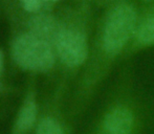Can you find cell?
Wrapping results in <instances>:
<instances>
[{
    "mask_svg": "<svg viewBox=\"0 0 154 134\" xmlns=\"http://www.w3.org/2000/svg\"><path fill=\"white\" fill-rule=\"evenodd\" d=\"M135 109L125 103L109 107L100 118L93 134H140L143 120Z\"/></svg>",
    "mask_w": 154,
    "mask_h": 134,
    "instance_id": "3",
    "label": "cell"
},
{
    "mask_svg": "<svg viewBox=\"0 0 154 134\" xmlns=\"http://www.w3.org/2000/svg\"><path fill=\"white\" fill-rule=\"evenodd\" d=\"M36 134H65L59 122L51 117H45L39 123Z\"/></svg>",
    "mask_w": 154,
    "mask_h": 134,
    "instance_id": "8",
    "label": "cell"
},
{
    "mask_svg": "<svg viewBox=\"0 0 154 134\" xmlns=\"http://www.w3.org/2000/svg\"><path fill=\"white\" fill-rule=\"evenodd\" d=\"M59 58L69 67L80 66L88 57V42L81 32L62 29L55 41Z\"/></svg>",
    "mask_w": 154,
    "mask_h": 134,
    "instance_id": "4",
    "label": "cell"
},
{
    "mask_svg": "<svg viewBox=\"0 0 154 134\" xmlns=\"http://www.w3.org/2000/svg\"><path fill=\"white\" fill-rule=\"evenodd\" d=\"M12 53L15 62L27 70L47 71L55 64L51 45L31 33L21 35L14 41Z\"/></svg>",
    "mask_w": 154,
    "mask_h": 134,
    "instance_id": "2",
    "label": "cell"
},
{
    "mask_svg": "<svg viewBox=\"0 0 154 134\" xmlns=\"http://www.w3.org/2000/svg\"><path fill=\"white\" fill-rule=\"evenodd\" d=\"M136 39L144 45L154 44V15L149 17L138 26L136 31Z\"/></svg>",
    "mask_w": 154,
    "mask_h": 134,
    "instance_id": "7",
    "label": "cell"
},
{
    "mask_svg": "<svg viewBox=\"0 0 154 134\" xmlns=\"http://www.w3.org/2000/svg\"><path fill=\"white\" fill-rule=\"evenodd\" d=\"M21 5L26 12L35 13L38 12L43 4V0H20Z\"/></svg>",
    "mask_w": 154,
    "mask_h": 134,
    "instance_id": "9",
    "label": "cell"
},
{
    "mask_svg": "<svg viewBox=\"0 0 154 134\" xmlns=\"http://www.w3.org/2000/svg\"><path fill=\"white\" fill-rule=\"evenodd\" d=\"M44 2H55V1H58V0H43Z\"/></svg>",
    "mask_w": 154,
    "mask_h": 134,
    "instance_id": "11",
    "label": "cell"
},
{
    "mask_svg": "<svg viewBox=\"0 0 154 134\" xmlns=\"http://www.w3.org/2000/svg\"><path fill=\"white\" fill-rule=\"evenodd\" d=\"M2 70H3V53L0 50V75H1Z\"/></svg>",
    "mask_w": 154,
    "mask_h": 134,
    "instance_id": "10",
    "label": "cell"
},
{
    "mask_svg": "<svg viewBox=\"0 0 154 134\" xmlns=\"http://www.w3.org/2000/svg\"><path fill=\"white\" fill-rule=\"evenodd\" d=\"M144 1H151V0H144Z\"/></svg>",
    "mask_w": 154,
    "mask_h": 134,
    "instance_id": "12",
    "label": "cell"
},
{
    "mask_svg": "<svg viewBox=\"0 0 154 134\" xmlns=\"http://www.w3.org/2000/svg\"><path fill=\"white\" fill-rule=\"evenodd\" d=\"M37 117V105L34 100H26L21 106L15 123L14 133L25 134L34 126Z\"/></svg>",
    "mask_w": 154,
    "mask_h": 134,
    "instance_id": "6",
    "label": "cell"
},
{
    "mask_svg": "<svg viewBox=\"0 0 154 134\" xmlns=\"http://www.w3.org/2000/svg\"><path fill=\"white\" fill-rule=\"evenodd\" d=\"M29 29L31 34L47 43H54L57 39L58 35L62 29H59L58 23L51 16L48 15H40L36 16L29 20Z\"/></svg>",
    "mask_w": 154,
    "mask_h": 134,
    "instance_id": "5",
    "label": "cell"
},
{
    "mask_svg": "<svg viewBox=\"0 0 154 134\" xmlns=\"http://www.w3.org/2000/svg\"><path fill=\"white\" fill-rule=\"evenodd\" d=\"M136 12L129 3L114 6L107 16L103 32L104 50L116 56L136 32Z\"/></svg>",
    "mask_w": 154,
    "mask_h": 134,
    "instance_id": "1",
    "label": "cell"
}]
</instances>
